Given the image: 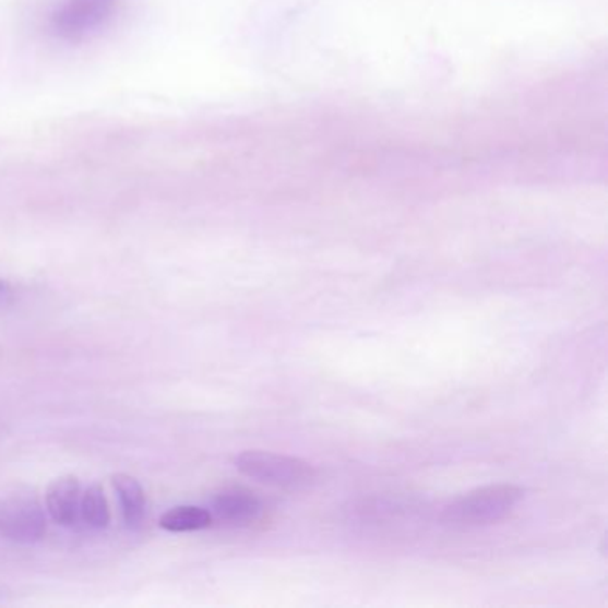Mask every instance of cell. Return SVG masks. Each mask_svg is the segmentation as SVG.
Listing matches in <instances>:
<instances>
[{"label": "cell", "instance_id": "cell-2", "mask_svg": "<svg viewBox=\"0 0 608 608\" xmlns=\"http://www.w3.org/2000/svg\"><path fill=\"white\" fill-rule=\"evenodd\" d=\"M234 464L245 477L266 484V486L283 487V489H306L317 482L318 472L312 464L302 458L287 457L272 452L239 453Z\"/></svg>", "mask_w": 608, "mask_h": 608}, {"label": "cell", "instance_id": "cell-9", "mask_svg": "<svg viewBox=\"0 0 608 608\" xmlns=\"http://www.w3.org/2000/svg\"><path fill=\"white\" fill-rule=\"evenodd\" d=\"M79 520H83L90 528H95V530H103L109 525L111 512H109L108 498L100 484H92L81 494Z\"/></svg>", "mask_w": 608, "mask_h": 608}, {"label": "cell", "instance_id": "cell-4", "mask_svg": "<svg viewBox=\"0 0 608 608\" xmlns=\"http://www.w3.org/2000/svg\"><path fill=\"white\" fill-rule=\"evenodd\" d=\"M112 10L115 0H67L56 11L52 24L64 38H79L104 24Z\"/></svg>", "mask_w": 608, "mask_h": 608}, {"label": "cell", "instance_id": "cell-1", "mask_svg": "<svg viewBox=\"0 0 608 608\" xmlns=\"http://www.w3.org/2000/svg\"><path fill=\"white\" fill-rule=\"evenodd\" d=\"M521 500H523L521 487L511 484L487 486L452 501L444 509L443 517L450 525H491L509 516Z\"/></svg>", "mask_w": 608, "mask_h": 608}, {"label": "cell", "instance_id": "cell-3", "mask_svg": "<svg viewBox=\"0 0 608 608\" xmlns=\"http://www.w3.org/2000/svg\"><path fill=\"white\" fill-rule=\"evenodd\" d=\"M47 517L35 491L15 489L0 494V537L33 545L44 539Z\"/></svg>", "mask_w": 608, "mask_h": 608}, {"label": "cell", "instance_id": "cell-7", "mask_svg": "<svg viewBox=\"0 0 608 608\" xmlns=\"http://www.w3.org/2000/svg\"><path fill=\"white\" fill-rule=\"evenodd\" d=\"M112 489L117 492L120 509H122L123 523L129 528L142 525L146 514V494L142 484L136 478L126 473H117L111 477Z\"/></svg>", "mask_w": 608, "mask_h": 608}, {"label": "cell", "instance_id": "cell-5", "mask_svg": "<svg viewBox=\"0 0 608 608\" xmlns=\"http://www.w3.org/2000/svg\"><path fill=\"white\" fill-rule=\"evenodd\" d=\"M213 520L224 521L227 525H250L261 520L264 505L255 492L243 487H229L216 492L211 500Z\"/></svg>", "mask_w": 608, "mask_h": 608}, {"label": "cell", "instance_id": "cell-10", "mask_svg": "<svg viewBox=\"0 0 608 608\" xmlns=\"http://www.w3.org/2000/svg\"><path fill=\"white\" fill-rule=\"evenodd\" d=\"M10 293H11L10 284L5 283V281H0V300H2V298L8 297Z\"/></svg>", "mask_w": 608, "mask_h": 608}, {"label": "cell", "instance_id": "cell-8", "mask_svg": "<svg viewBox=\"0 0 608 608\" xmlns=\"http://www.w3.org/2000/svg\"><path fill=\"white\" fill-rule=\"evenodd\" d=\"M213 525V514L207 509L196 505L174 506L159 517V526L171 534L199 532Z\"/></svg>", "mask_w": 608, "mask_h": 608}, {"label": "cell", "instance_id": "cell-6", "mask_svg": "<svg viewBox=\"0 0 608 608\" xmlns=\"http://www.w3.org/2000/svg\"><path fill=\"white\" fill-rule=\"evenodd\" d=\"M81 482L73 475L56 478L45 494L47 511L55 523L61 526H73L79 521L81 505Z\"/></svg>", "mask_w": 608, "mask_h": 608}]
</instances>
